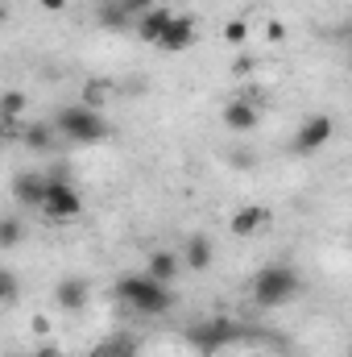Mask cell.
I'll use <instances>...</instances> for the list:
<instances>
[{
  "instance_id": "26",
  "label": "cell",
  "mask_w": 352,
  "mask_h": 357,
  "mask_svg": "<svg viewBox=\"0 0 352 357\" xmlns=\"http://www.w3.org/2000/svg\"><path fill=\"white\" fill-rule=\"evenodd\" d=\"M42 8H50V13H58V8H67V0H42Z\"/></svg>"
},
{
  "instance_id": "9",
  "label": "cell",
  "mask_w": 352,
  "mask_h": 357,
  "mask_svg": "<svg viewBox=\"0 0 352 357\" xmlns=\"http://www.w3.org/2000/svg\"><path fill=\"white\" fill-rule=\"evenodd\" d=\"M170 21H175V13H170V8H150V13L137 21V33H141L145 42H154V46H158V42H162V33L170 29Z\"/></svg>"
},
{
  "instance_id": "7",
  "label": "cell",
  "mask_w": 352,
  "mask_h": 357,
  "mask_svg": "<svg viewBox=\"0 0 352 357\" xmlns=\"http://www.w3.org/2000/svg\"><path fill=\"white\" fill-rule=\"evenodd\" d=\"M46 191H50V178L46 175H17V183H13V195L25 208H42L46 204Z\"/></svg>"
},
{
  "instance_id": "4",
  "label": "cell",
  "mask_w": 352,
  "mask_h": 357,
  "mask_svg": "<svg viewBox=\"0 0 352 357\" xmlns=\"http://www.w3.org/2000/svg\"><path fill=\"white\" fill-rule=\"evenodd\" d=\"M186 337H191V345H195L199 354H216V349H224V345L241 341V324H237V320H228V316H211V320L195 324Z\"/></svg>"
},
{
  "instance_id": "25",
  "label": "cell",
  "mask_w": 352,
  "mask_h": 357,
  "mask_svg": "<svg viewBox=\"0 0 352 357\" xmlns=\"http://www.w3.org/2000/svg\"><path fill=\"white\" fill-rule=\"evenodd\" d=\"M33 357H63V349H54V345H42Z\"/></svg>"
},
{
  "instance_id": "3",
  "label": "cell",
  "mask_w": 352,
  "mask_h": 357,
  "mask_svg": "<svg viewBox=\"0 0 352 357\" xmlns=\"http://www.w3.org/2000/svg\"><path fill=\"white\" fill-rule=\"evenodd\" d=\"M294 291H298V274L290 266H265L253 282V299L262 307H278V303L294 299Z\"/></svg>"
},
{
  "instance_id": "13",
  "label": "cell",
  "mask_w": 352,
  "mask_h": 357,
  "mask_svg": "<svg viewBox=\"0 0 352 357\" xmlns=\"http://www.w3.org/2000/svg\"><path fill=\"white\" fill-rule=\"evenodd\" d=\"M88 357H137V341H133L129 333H116V337H108L104 345H95Z\"/></svg>"
},
{
  "instance_id": "2",
  "label": "cell",
  "mask_w": 352,
  "mask_h": 357,
  "mask_svg": "<svg viewBox=\"0 0 352 357\" xmlns=\"http://www.w3.org/2000/svg\"><path fill=\"white\" fill-rule=\"evenodd\" d=\"M58 133H67V142H99L108 137V125L99 116V108H88V104H71L54 116Z\"/></svg>"
},
{
  "instance_id": "18",
  "label": "cell",
  "mask_w": 352,
  "mask_h": 357,
  "mask_svg": "<svg viewBox=\"0 0 352 357\" xmlns=\"http://www.w3.org/2000/svg\"><path fill=\"white\" fill-rule=\"evenodd\" d=\"M17 241H21V225H17L13 216H4V225H0V245H4V250H13Z\"/></svg>"
},
{
  "instance_id": "17",
  "label": "cell",
  "mask_w": 352,
  "mask_h": 357,
  "mask_svg": "<svg viewBox=\"0 0 352 357\" xmlns=\"http://www.w3.org/2000/svg\"><path fill=\"white\" fill-rule=\"evenodd\" d=\"M21 112H25V91H4V100H0V116L13 125Z\"/></svg>"
},
{
  "instance_id": "19",
  "label": "cell",
  "mask_w": 352,
  "mask_h": 357,
  "mask_svg": "<svg viewBox=\"0 0 352 357\" xmlns=\"http://www.w3.org/2000/svg\"><path fill=\"white\" fill-rule=\"evenodd\" d=\"M129 21V13H125V4H112V8H104V25H112V29H120Z\"/></svg>"
},
{
  "instance_id": "10",
  "label": "cell",
  "mask_w": 352,
  "mask_h": 357,
  "mask_svg": "<svg viewBox=\"0 0 352 357\" xmlns=\"http://www.w3.org/2000/svg\"><path fill=\"white\" fill-rule=\"evenodd\" d=\"M191 38H195V25H191V17H175L170 21V29L162 33V50H170V54H178V50H186L191 46Z\"/></svg>"
},
{
  "instance_id": "14",
  "label": "cell",
  "mask_w": 352,
  "mask_h": 357,
  "mask_svg": "<svg viewBox=\"0 0 352 357\" xmlns=\"http://www.w3.org/2000/svg\"><path fill=\"white\" fill-rule=\"evenodd\" d=\"M178 262L170 250H158V254H150V278H158V282H170V278H178Z\"/></svg>"
},
{
  "instance_id": "8",
  "label": "cell",
  "mask_w": 352,
  "mask_h": 357,
  "mask_svg": "<svg viewBox=\"0 0 352 357\" xmlns=\"http://www.w3.org/2000/svg\"><path fill=\"white\" fill-rule=\"evenodd\" d=\"M269 225V212L257 208V204H249V208H241V212H232V237H253L257 229Z\"/></svg>"
},
{
  "instance_id": "1",
  "label": "cell",
  "mask_w": 352,
  "mask_h": 357,
  "mask_svg": "<svg viewBox=\"0 0 352 357\" xmlns=\"http://www.w3.org/2000/svg\"><path fill=\"white\" fill-rule=\"evenodd\" d=\"M116 295H120L133 312H141V316H158V312H166V307L175 303V295L166 291V282H158V278H150V274H125V278L116 282Z\"/></svg>"
},
{
  "instance_id": "27",
  "label": "cell",
  "mask_w": 352,
  "mask_h": 357,
  "mask_svg": "<svg viewBox=\"0 0 352 357\" xmlns=\"http://www.w3.org/2000/svg\"><path fill=\"white\" fill-rule=\"evenodd\" d=\"M349 357H352V354H349Z\"/></svg>"
},
{
  "instance_id": "22",
  "label": "cell",
  "mask_w": 352,
  "mask_h": 357,
  "mask_svg": "<svg viewBox=\"0 0 352 357\" xmlns=\"http://www.w3.org/2000/svg\"><path fill=\"white\" fill-rule=\"evenodd\" d=\"M0 295H4V303H13V299H17V278H13L8 270L0 274Z\"/></svg>"
},
{
  "instance_id": "5",
  "label": "cell",
  "mask_w": 352,
  "mask_h": 357,
  "mask_svg": "<svg viewBox=\"0 0 352 357\" xmlns=\"http://www.w3.org/2000/svg\"><path fill=\"white\" fill-rule=\"evenodd\" d=\"M42 212H46L50 220H75V216L83 212V199H79V191H75L71 183H54V178H50V191H46Z\"/></svg>"
},
{
  "instance_id": "23",
  "label": "cell",
  "mask_w": 352,
  "mask_h": 357,
  "mask_svg": "<svg viewBox=\"0 0 352 357\" xmlns=\"http://www.w3.org/2000/svg\"><path fill=\"white\" fill-rule=\"evenodd\" d=\"M83 96H88V108H99V104H104V88H99V84H88Z\"/></svg>"
},
{
  "instance_id": "21",
  "label": "cell",
  "mask_w": 352,
  "mask_h": 357,
  "mask_svg": "<svg viewBox=\"0 0 352 357\" xmlns=\"http://www.w3.org/2000/svg\"><path fill=\"white\" fill-rule=\"evenodd\" d=\"M120 4H125L129 17H145L150 8H158V0H120Z\"/></svg>"
},
{
  "instance_id": "24",
  "label": "cell",
  "mask_w": 352,
  "mask_h": 357,
  "mask_svg": "<svg viewBox=\"0 0 352 357\" xmlns=\"http://www.w3.org/2000/svg\"><path fill=\"white\" fill-rule=\"evenodd\" d=\"M33 333L46 337V333H50V320H46V316H33Z\"/></svg>"
},
{
  "instance_id": "11",
  "label": "cell",
  "mask_w": 352,
  "mask_h": 357,
  "mask_svg": "<svg viewBox=\"0 0 352 357\" xmlns=\"http://www.w3.org/2000/svg\"><path fill=\"white\" fill-rule=\"evenodd\" d=\"M224 125H228V129H237V133H249V129L257 125V108H253V104H245V100H232V104L224 108Z\"/></svg>"
},
{
  "instance_id": "12",
  "label": "cell",
  "mask_w": 352,
  "mask_h": 357,
  "mask_svg": "<svg viewBox=\"0 0 352 357\" xmlns=\"http://www.w3.org/2000/svg\"><path fill=\"white\" fill-rule=\"evenodd\" d=\"M58 303L67 312H83L88 307V282L83 278H63L58 282Z\"/></svg>"
},
{
  "instance_id": "16",
  "label": "cell",
  "mask_w": 352,
  "mask_h": 357,
  "mask_svg": "<svg viewBox=\"0 0 352 357\" xmlns=\"http://www.w3.org/2000/svg\"><path fill=\"white\" fill-rule=\"evenodd\" d=\"M25 146L29 150H54V129L50 125H29L25 129Z\"/></svg>"
},
{
  "instance_id": "6",
  "label": "cell",
  "mask_w": 352,
  "mask_h": 357,
  "mask_svg": "<svg viewBox=\"0 0 352 357\" xmlns=\"http://www.w3.org/2000/svg\"><path fill=\"white\" fill-rule=\"evenodd\" d=\"M332 133H336V125H332V116H311L298 133H294V142H290V150L294 154H315V150H323L328 142H332Z\"/></svg>"
},
{
  "instance_id": "15",
  "label": "cell",
  "mask_w": 352,
  "mask_h": 357,
  "mask_svg": "<svg viewBox=\"0 0 352 357\" xmlns=\"http://www.w3.org/2000/svg\"><path fill=\"white\" fill-rule=\"evenodd\" d=\"M186 266L191 270L211 266V241H207V237H191V241H186Z\"/></svg>"
},
{
  "instance_id": "20",
  "label": "cell",
  "mask_w": 352,
  "mask_h": 357,
  "mask_svg": "<svg viewBox=\"0 0 352 357\" xmlns=\"http://www.w3.org/2000/svg\"><path fill=\"white\" fill-rule=\"evenodd\" d=\"M224 38H228L232 46H241V42L249 38V29H245V21H228V25H224Z\"/></svg>"
}]
</instances>
